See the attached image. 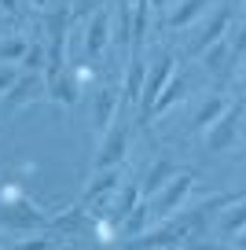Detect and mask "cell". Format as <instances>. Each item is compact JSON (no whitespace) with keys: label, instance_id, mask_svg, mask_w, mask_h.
Instances as JSON below:
<instances>
[{"label":"cell","instance_id":"cell-1","mask_svg":"<svg viewBox=\"0 0 246 250\" xmlns=\"http://www.w3.org/2000/svg\"><path fill=\"white\" fill-rule=\"evenodd\" d=\"M202 221H206L202 210H187V213H180V217L165 221L162 228H154V232L140 235V239L132 243V247H125V250H177L195 228H202Z\"/></svg>","mask_w":246,"mask_h":250},{"label":"cell","instance_id":"cell-2","mask_svg":"<svg viewBox=\"0 0 246 250\" xmlns=\"http://www.w3.org/2000/svg\"><path fill=\"white\" fill-rule=\"evenodd\" d=\"M243 114H246V103H243V100H239V103H228V110H224V114L206 129V147L213 151V155H217V151H228L231 144H235L239 125H243Z\"/></svg>","mask_w":246,"mask_h":250},{"label":"cell","instance_id":"cell-3","mask_svg":"<svg viewBox=\"0 0 246 250\" xmlns=\"http://www.w3.org/2000/svg\"><path fill=\"white\" fill-rule=\"evenodd\" d=\"M191 188H195V173H191V169L177 173V177H173L169 184H165L158 195H154L151 217H169V213H177L180 206H184V199L191 195Z\"/></svg>","mask_w":246,"mask_h":250},{"label":"cell","instance_id":"cell-4","mask_svg":"<svg viewBox=\"0 0 246 250\" xmlns=\"http://www.w3.org/2000/svg\"><path fill=\"white\" fill-rule=\"evenodd\" d=\"M125 151H129V125L114 122L107 133H103V144H100V155H96V162H92V173H103V169L122 166Z\"/></svg>","mask_w":246,"mask_h":250},{"label":"cell","instance_id":"cell-5","mask_svg":"<svg viewBox=\"0 0 246 250\" xmlns=\"http://www.w3.org/2000/svg\"><path fill=\"white\" fill-rule=\"evenodd\" d=\"M173 78V52H165L158 62H154V70L147 74V81H144V92H140V118H151V107H154V100H158V92L165 88V81Z\"/></svg>","mask_w":246,"mask_h":250},{"label":"cell","instance_id":"cell-6","mask_svg":"<svg viewBox=\"0 0 246 250\" xmlns=\"http://www.w3.org/2000/svg\"><path fill=\"white\" fill-rule=\"evenodd\" d=\"M228 26H231V8H228V4H221V8L213 11V19H206V22H202V30L195 33V41L187 44V52H191V55H202V52H206L209 44L224 41Z\"/></svg>","mask_w":246,"mask_h":250},{"label":"cell","instance_id":"cell-7","mask_svg":"<svg viewBox=\"0 0 246 250\" xmlns=\"http://www.w3.org/2000/svg\"><path fill=\"white\" fill-rule=\"evenodd\" d=\"M0 225L4 228H41V225H48V213H41L30 199L0 203Z\"/></svg>","mask_w":246,"mask_h":250},{"label":"cell","instance_id":"cell-8","mask_svg":"<svg viewBox=\"0 0 246 250\" xmlns=\"http://www.w3.org/2000/svg\"><path fill=\"white\" fill-rule=\"evenodd\" d=\"M107 41H110V11H107V8H100V11H92V15H88L85 55H88V59H96V55L107 48Z\"/></svg>","mask_w":246,"mask_h":250},{"label":"cell","instance_id":"cell-9","mask_svg":"<svg viewBox=\"0 0 246 250\" xmlns=\"http://www.w3.org/2000/svg\"><path fill=\"white\" fill-rule=\"evenodd\" d=\"M114 110H118V92L114 88H100L96 92V103H92V133H107L114 125Z\"/></svg>","mask_w":246,"mask_h":250},{"label":"cell","instance_id":"cell-10","mask_svg":"<svg viewBox=\"0 0 246 250\" xmlns=\"http://www.w3.org/2000/svg\"><path fill=\"white\" fill-rule=\"evenodd\" d=\"M114 184H122V169H103V173H96V180L85 188V195H81V206H88V203H96V199H103V195H110L114 191Z\"/></svg>","mask_w":246,"mask_h":250},{"label":"cell","instance_id":"cell-11","mask_svg":"<svg viewBox=\"0 0 246 250\" xmlns=\"http://www.w3.org/2000/svg\"><path fill=\"white\" fill-rule=\"evenodd\" d=\"M184 92H187V74H180V78L173 74V78L165 81V88L158 92V100H154V107H151V118H154V114H165V110H169V107H173V103H177Z\"/></svg>","mask_w":246,"mask_h":250},{"label":"cell","instance_id":"cell-12","mask_svg":"<svg viewBox=\"0 0 246 250\" xmlns=\"http://www.w3.org/2000/svg\"><path fill=\"white\" fill-rule=\"evenodd\" d=\"M140 199H144V191H140V184H132V180H125V184H122V191H118V195H114V206H110V217H114L118 225H122V221H125V217H129V213H132V206H136Z\"/></svg>","mask_w":246,"mask_h":250},{"label":"cell","instance_id":"cell-13","mask_svg":"<svg viewBox=\"0 0 246 250\" xmlns=\"http://www.w3.org/2000/svg\"><path fill=\"white\" fill-rule=\"evenodd\" d=\"M177 173H180V169L169 162V158H158V162L151 166V173H147V180H144V195H158V191L169 184Z\"/></svg>","mask_w":246,"mask_h":250},{"label":"cell","instance_id":"cell-14","mask_svg":"<svg viewBox=\"0 0 246 250\" xmlns=\"http://www.w3.org/2000/svg\"><path fill=\"white\" fill-rule=\"evenodd\" d=\"M144 81H147V70H144V59L132 55L129 59V74H125V103H140V92H144Z\"/></svg>","mask_w":246,"mask_h":250},{"label":"cell","instance_id":"cell-15","mask_svg":"<svg viewBox=\"0 0 246 250\" xmlns=\"http://www.w3.org/2000/svg\"><path fill=\"white\" fill-rule=\"evenodd\" d=\"M37 92H41V74H22L8 92V107H22V103H30Z\"/></svg>","mask_w":246,"mask_h":250},{"label":"cell","instance_id":"cell-16","mask_svg":"<svg viewBox=\"0 0 246 250\" xmlns=\"http://www.w3.org/2000/svg\"><path fill=\"white\" fill-rule=\"evenodd\" d=\"M224 110H228V100H224V96H209V100L202 103L199 110H195V122H191V125L199 129V133H206V129L224 114Z\"/></svg>","mask_w":246,"mask_h":250},{"label":"cell","instance_id":"cell-17","mask_svg":"<svg viewBox=\"0 0 246 250\" xmlns=\"http://www.w3.org/2000/svg\"><path fill=\"white\" fill-rule=\"evenodd\" d=\"M44 92L52 96L55 103H66V107H74V103H77V81L70 78V74H59L55 81H48V85H44Z\"/></svg>","mask_w":246,"mask_h":250},{"label":"cell","instance_id":"cell-18","mask_svg":"<svg viewBox=\"0 0 246 250\" xmlns=\"http://www.w3.org/2000/svg\"><path fill=\"white\" fill-rule=\"evenodd\" d=\"M209 4H213V0H184L177 11H169V26H173V30H184L187 22H195V19L209 8Z\"/></svg>","mask_w":246,"mask_h":250},{"label":"cell","instance_id":"cell-19","mask_svg":"<svg viewBox=\"0 0 246 250\" xmlns=\"http://www.w3.org/2000/svg\"><path fill=\"white\" fill-rule=\"evenodd\" d=\"M147 221H151V203H147V199H140V203L132 206V213L125 217V232H129V235H140V232L147 228Z\"/></svg>","mask_w":246,"mask_h":250},{"label":"cell","instance_id":"cell-20","mask_svg":"<svg viewBox=\"0 0 246 250\" xmlns=\"http://www.w3.org/2000/svg\"><path fill=\"white\" fill-rule=\"evenodd\" d=\"M243 228H246V195L239 199L235 206H231V213H228V217H224L221 232H224V235H235V232H243Z\"/></svg>","mask_w":246,"mask_h":250},{"label":"cell","instance_id":"cell-21","mask_svg":"<svg viewBox=\"0 0 246 250\" xmlns=\"http://www.w3.org/2000/svg\"><path fill=\"white\" fill-rule=\"evenodd\" d=\"M44 62H48V48L44 44H30L19 66H26V74H41V70H44Z\"/></svg>","mask_w":246,"mask_h":250},{"label":"cell","instance_id":"cell-22","mask_svg":"<svg viewBox=\"0 0 246 250\" xmlns=\"http://www.w3.org/2000/svg\"><path fill=\"white\" fill-rule=\"evenodd\" d=\"M26 41L22 37H11V41H4L0 44V62H22V55H26Z\"/></svg>","mask_w":246,"mask_h":250},{"label":"cell","instance_id":"cell-23","mask_svg":"<svg viewBox=\"0 0 246 250\" xmlns=\"http://www.w3.org/2000/svg\"><path fill=\"white\" fill-rule=\"evenodd\" d=\"M202 55H206V66H209V70L221 74V70H224V55H228V44H224V41H217V44H209Z\"/></svg>","mask_w":246,"mask_h":250},{"label":"cell","instance_id":"cell-24","mask_svg":"<svg viewBox=\"0 0 246 250\" xmlns=\"http://www.w3.org/2000/svg\"><path fill=\"white\" fill-rule=\"evenodd\" d=\"M103 8V0H74V8H70V19H88L92 11Z\"/></svg>","mask_w":246,"mask_h":250},{"label":"cell","instance_id":"cell-25","mask_svg":"<svg viewBox=\"0 0 246 250\" xmlns=\"http://www.w3.org/2000/svg\"><path fill=\"white\" fill-rule=\"evenodd\" d=\"M19 78H22V74H19V66H0V96H8L11 85H15Z\"/></svg>","mask_w":246,"mask_h":250},{"label":"cell","instance_id":"cell-26","mask_svg":"<svg viewBox=\"0 0 246 250\" xmlns=\"http://www.w3.org/2000/svg\"><path fill=\"white\" fill-rule=\"evenodd\" d=\"M4 250H48V239H44V235H37V239L15 243V247H4Z\"/></svg>","mask_w":246,"mask_h":250},{"label":"cell","instance_id":"cell-27","mask_svg":"<svg viewBox=\"0 0 246 250\" xmlns=\"http://www.w3.org/2000/svg\"><path fill=\"white\" fill-rule=\"evenodd\" d=\"M19 199H22V191H19L15 184H4V188H0V203H19Z\"/></svg>","mask_w":246,"mask_h":250},{"label":"cell","instance_id":"cell-28","mask_svg":"<svg viewBox=\"0 0 246 250\" xmlns=\"http://www.w3.org/2000/svg\"><path fill=\"white\" fill-rule=\"evenodd\" d=\"M231 52H235V55H246V22L239 26V33H235V44H231Z\"/></svg>","mask_w":246,"mask_h":250},{"label":"cell","instance_id":"cell-29","mask_svg":"<svg viewBox=\"0 0 246 250\" xmlns=\"http://www.w3.org/2000/svg\"><path fill=\"white\" fill-rule=\"evenodd\" d=\"M0 8H4V11H15V8H19V0H0Z\"/></svg>","mask_w":246,"mask_h":250},{"label":"cell","instance_id":"cell-30","mask_svg":"<svg viewBox=\"0 0 246 250\" xmlns=\"http://www.w3.org/2000/svg\"><path fill=\"white\" fill-rule=\"evenodd\" d=\"M239 235V250H246V228H243V232H235Z\"/></svg>","mask_w":246,"mask_h":250},{"label":"cell","instance_id":"cell-31","mask_svg":"<svg viewBox=\"0 0 246 250\" xmlns=\"http://www.w3.org/2000/svg\"><path fill=\"white\" fill-rule=\"evenodd\" d=\"M147 4H151V8H165V0H147Z\"/></svg>","mask_w":246,"mask_h":250},{"label":"cell","instance_id":"cell-32","mask_svg":"<svg viewBox=\"0 0 246 250\" xmlns=\"http://www.w3.org/2000/svg\"><path fill=\"white\" fill-rule=\"evenodd\" d=\"M243 92H246V74H243Z\"/></svg>","mask_w":246,"mask_h":250},{"label":"cell","instance_id":"cell-33","mask_svg":"<svg viewBox=\"0 0 246 250\" xmlns=\"http://www.w3.org/2000/svg\"><path fill=\"white\" fill-rule=\"evenodd\" d=\"M0 247H4V232H0Z\"/></svg>","mask_w":246,"mask_h":250},{"label":"cell","instance_id":"cell-34","mask_svg":"<svg viewBox=\"0 0 246 250\" xmlns=\"http://www.w3.org/2000/svg\"><path fill=\"white\" fill-rule=\"evenodd\" d=\"M129 4H132V0H129Z\"/></svg>","mask_w":246,"mask_h":250},{"label":"cell","instance_id":"cell-35","mask_svg":"<svg viewBox=\"0 0 246 250\" xmlns=\"http://www.w3.org/2000/svg\"><path fill=\"white\" fill-rule=\"evenodd\" d=\"M243 158H246V155H243Z\"/></svg>","mask_w":246,"mask_h":250}]
</instances>
